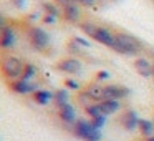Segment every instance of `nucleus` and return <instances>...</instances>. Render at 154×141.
Here are the masks:
<instances>
[{
	"label": "nucleus",
	"mask_w": 154,
	"mask_h": 141,
	"mask_svg": "<svg viewBox=\"0 0 154 141\" xmlns=\"http://www.w3.org/2000/svg\"><path fill=\"white\" fill-rule=\"evenodd\" d=\"M116 53L121 55H139L144 50V45L139 38H136L134 35L126 33V32H116V42H114L113 47Z\"/></svg>",
	"instance_id": "f257e3e1"
},
{
	"label": "nucleus",
	"mask_w": 154,
	"mask_h": 141,
	"mask_svg": "<svg viewBox=\"0 0 154 141\" xmlns=\"http://www.w3.org/2000/svg\"><path fill=\"white\" fill-rule=\"evenodd\" d=\"M25 63L20 58L14 57V55H2L0 57V73L4 75L8 81L17 80L23 73Z\"/></svg>",
	"instance_id": "f03ea898"
},
{
	"label": "nucleus",
	"mask_w": 154,
	"mask_h": 141,
	"mask_svg": "<svg viewBox=\"0 0 154 141\" xmlns=\"http://www.w3.org/2000/svg\"><path fill=\"white\" fill-rule=\"evenodd\" d=\"M73 133H75V136H78L83 141H100L101 139L100 130L94 128L91 121H86V120H76V123L73 124Z\"/></svg>",
	"instance_id": "7ed1b4c3"
},
{
	"label": "nucleus",
	"mask_w": 154,
	"mask_h": 141,
	"mask_svg": "<svg viewBox=\"0 0 154 141\" xmlns=\"http://www.w3.org/2000/svg\"><path fill=\"white\" fill-rule=\"evenodd\" d=\"M27 37L30 45L38 52H45L50 45V35L40 27H30L27 32Z\"/></svg>",
	"instance_id": "20e7f679"
},
{
	"label": "nucleus",
	"mask_w": 154,
	"mask_h": 141,
	"mask_svg": "<svg viewBox=\"0 0 154 141\" xmlns=\"http://www.w3.org/2000/svg\"><path fill=\"white\" fill-rule=\"evenodd\" d=\"M83 65H81L80 60L73 57H68V58H63L57 63V70L58 71H63V73H68V75H76L81 71Z\"/></svg>",
	"instance_id": "39448f33"
},
{
	"label": "nucleus",
	"mask_w": 154,
	"mask_h": 141,
	"mask_svg": "<svg viewBox=\"0 0 154 141\" xmlns=\"http://www.w3.org/2000/svg\"><path fill=\"white\" fill-rule=\"evenodd\" d=\"M8 88H10L14 93H17V95H28V93H33V91L38 90L35 83H32V81H25V80H22V78H17V80L8 81Z\"/></svg>",
	"instance_id": "423d86ee"
},
{
	"label": "nucleus",
	"mask_w": 154,
	"mask_h": 141,
	"mask_svg": "<svg viewBox=\"0 0 154 141\" xmlns=\"http://www.w3.org/2000/svg\"><path fill=\"white\" fill-rule=\"evenodd\" d=\"M93 40H96L98 43H101V45H104V47H109L111 48L114 45V42H116V33H114L113 30H109V28L100 27V25H98L96 33H94Z\"/></svg>",
	"instance_id": "0eeeda50"
},
{
	"label": "nucleus",
	"mask_w": 154,
	"mask_h": 141,
	"mask_svg": "<svg viewBox=\"0 0 154 141\" xmlns=\"http://www.w3.org/2000/svg\"><path fill=\"white\" fill-rule=\"evenodd\" d=\"M83 93L90 98L93 103H100V101L106 100V95H104V86L100 85L98 81H93V83L86 85L83 90Z\"/></svg>",
	"instance_id": "6e6552de"
},
{
	"label": "nucleus",
	"mask_w": 154,
	"mask_h": 141,
	"mask_svg": "<svg viewBox=\"0 0 154 141\" xmlns=\"http://www.w3.org/2000/svg\"><path fill=\"white\" fill-rule=\"evenodd\" d=\"M133 67H134V70H136V73L141 75L143 78H152V61L147 60L146 57L134 58Z\"/></svg>",
	"instance_id": "1a4fd4ad"
},
{
	"label": "nucleus",
	"mask_w": 154,
	"mask_h": 141,
	"mask_svg": "<svg viewBox=\"0 0 154 141\" xmlns=\"http://www.w3.org/2000/svg\"><path fill=\"white\" fill-rule=\"evenodd\" d=\"M131 90L126 86H121V85H106L104 86V95H106V100H119L121 98L129 96Z\"/></svg>",
	"instance_id": "9d476101"
},
{
	"label": "nucleus",
	"mask_w": 154,
	"mask_h": 141,
	"mask_svg": "<svg viewBox=\"0 0 154 141\" xmlns=\"http://www.w3.org/2000/svg\"><path fill=\"white\" fill-rule=\"evenodd\" d=\"M119 123L123 124V128H124V130H128V131H134V130L137 128V123H139V118H137L136 111H134V110H131V108H129V110L123 111Z\"/></svg>",
	"instance_id": "9b49d317"
},
{
	"label": "nucleus",
	"mask_w": 154,
	"mask_h": 141,
	"mask_svg": "<svg viewBox=\"0 0 154 141\" xmlns=\"http://www.w3.org/2000/svg\"><path fill=\"white\" fill-rule=\"evenodd\" d=\"M63 18L66 22H70V24H78L81 18V10H80V5L76 4V2H73V4L66 5V7H63Z\"/></svg>",
	"instance_id": "f8f14e48"
},
{
	"label": "nucleus",
	"mask_w": 154,
	"mask_h": 141,
	"mask_svg": "<svg viewBox=\"0 0 154 141\" xmlns=\"http://www.w3.org/2000/svg\"><path fill=\"white\" fill-rule=\"evenodd\" d=\"M58 116L63 123L66 124H75L76 123V113H75V108L70 103H65L61 106H58Z\"/></svg>",
	"instance_id": "ddd939ff"
},
{
	"label": "nucleus",
	"mask_w": 154,
	"mask_h": 141,
	"mask_svg": "<svg viewBox=\"0 0 154 141\" xmlns=\"http://www.w3.org/2000/svg\"><path fill=\"white\" fill-rule=\"evenodd\" d=\"M15 45V30L10 25H5V28L0 33V48H12Z\"/></svg>",
	"instance_id": "4468645a"
},
{
	"label": "nucleus",
	"mask_w": 154,
	"mask_h": 141,
	"mask_svg": "<svg viewBox=\"0 0 154 141\" xmlns=\"http://www.w3.org/2000/svg\"><path fill=\"white\" fill-rule=\"evenodd\" d=\"M100 106L103 110V113L106 116H109V114H114L116 111H119L123 105H121L119 100H103V101H100Z\"/></svg>",
	"instance_id": "2eb2a0df"
},
{
	"label": "nucleus",
	"mask_w": 154,
	"mask_h": 141,
	"mask_svg": "<svg viewBox=\"0 0 154 141\" xmlns=\"http://www.w3.org/2000/svg\"><path fill=\"white\" fill-rule=\"evenodd\" d=\"M32 98H33V101L37 105L45 106V105H48V101L55 98V93H51V91H48V90H37V91L32 93Z\"/></svg>",
	"instance_id": "dca6fc26"
},
{
	"label": "nucleus",
	"mask_w": 154,
	"mask_h": 141,
	"mask_svg": "<svg viewBox=\"0 0 154 141\" xmlns=\"http://www.w3.org/2000/svg\"><path fill=\"white\" fill-rule=\"evenodd\" d=\"M137 131L141 133V136L146 139V138L154 136V121L151 120H141L139 118V123H137Z\"/></svg>",
	"instance_id": "f3484780"
},
{
	"label": "nucleus",
	"mask_w": 154,
	"mask_h": 141,
	"mask_svg": "<svg viewBox=\"0 0 154 141\" xmlns=\"http://www.w3.org/2000/svg\"><path fill=\"white\" fill-rule=\"evenodd\" d=\"M85 113H86L91 120L100 118V116H106V114L103 113V110H101L100 103H91V105H88V106H85Z\"/></svg>",
	"instance_id": "a211bd4d"
},
{
	"label": "nucleus",
	"mask_w": 154,
	"mask_h": 141,
	"mask_svg": "<svg viewBox=\"0 0 154 141\" xmlns=\"http://www.w3.org/2000/svg\"><path fill=\"white\" fill-rule=\"evenodd\" d=\"M80 28H81V32H83L85 35H88V37L93 38L94 33H96L98 25L93 24V22H81V24H80Z\"/></svg>",
	"instance_id": "6ab92c4d"
},
{
	"label": "nucleus",
	"mask_w": 154,
	"mask_h": 141,
	"mask_svg": "<svg viewBox=\"0 0 154 141\" xmlns=\"http://www.w3.org/2000/svg\"><path fill=\"white\" fill-rule=\"evenodd\" d=\"M37 75V67L35 65H32V63H25V67H23V73H22V80H25V81H30L32 78Z\"/></svg>",
	"instance_id": "aec40b11"
},
{
	"label": "nucleus",
	"mask_w": 154,
	"mask_h": 141,
	"mask_svg": "<svg viewBox=\"0 0 154 141\" xmlns=\"http://www.w3.org/2000/svg\"><path fill=\"white\" fill-rule=\"evenodd\" d=\"M55 103H57V108L58 106H61V105H65V103H70V96H68V91L66 90H58V91H55Z\"/></svg>",
	"instance_id": "412c9836"
},
{
	"label": "nucleus",
	"mask_w": 154,
	"mask_h": 141,
	"mask_svg": "<svg viewBox=\"0 0 154 141\" xmlns=\"http://www.w3.org/2000/svg\"><path fill=\"white\" fill-rule=\"evenodd\" d=\"M43 10L47 15H53V17H58L60 15V10H58L57 4H50V2H45L43 4Z\"/></svg>",
	"instance_id": "4be33fe9"
},
{
	"label": "nucleus",
	"mask_w": 154,
	"mask_h": 141,
	"mask_svg": "<svg viewBox=\"0 0 154 141\" xmlns=\"http://www.w3.org/2000/svg\"><path fill=\"white\" fill-rule=\"evenodd\" d=\"M111 75H109V71H106V70H100V71H96V75H94V78H96V81L100 83V81H104V80H108Z\"/></svg>",
	"instance_id": "5701e85b"
},
{
	"label": "nucleus",
	"mask_w": 154,
	"mask_h": 141,
	"mask_svg": "<svg viewBox=\"0 0 154 141\" xmlns=\"http://www.w3.org/2000/svg\"><path fill=\"white\" fill-rule=\"evenodd\" d=\"M63 83H65V86L70 88V90H80V83H78V81H75V80H71V78H66Z\"/></svg>",
	"instance_id": "b1692460"
},
{
	"label": "nucleus",
	"mask_w": 154,
	"mask_h": 141,
	"mask_svg": "<svg viewBox=\"0 0 154 141\" xmlns=\"http://www.w3.org/2000/svg\"><path fill=\"white\" fill-rule=\"evenodd\" d=\"M73 2H76V0H53V4L60 5L61 8L66 7V5H70V4H73Z\"/></svg>",
	"instance_id": "393cba45"
},
{
	"label": "nucleus",
	"mask_w": 154,
	"mask_h": 141,
	"mask_svg": "<svg viewBox=\"0 0 154 141\" xmlns=\"http://www.w3.org/2000/svg\"><path fill=\"white\" fill-rule=\"evenodd\" d=\"M96 0H76L78 5H83V7H93Z\"/></svg>",
	"instance_id": "a878e982"
},
{
	"label": "nucleus",
	"mask_w": 154,
	"mask_h": 141,
	"mask_svg": "<svg viewBox=\"0 0 154 141\" xmlns=\"http://www.w3.org/2000/svg\"><path fill=\"white\" fill-rule=\"evenodd\" d=\"M73 42H75V43H78V45H81V47H91L90 42L83 40V38H80V37H75V38H73Z\"/></svg>",
	"instance_id": "bb28decb"
},
{
	"label": "nucleus",
	"mask_w": 154,
	"mask_h": 141,
	"mask_svg": "<svg viewBox=\"0 0 154 141\" xmlns=\"http://www.w3.org/2000/svg\"><path fill=\"white\" fill-rule=\"evenodd\" d=\"M55 20H57V17H53V15H43V24H55Z\"/></svg>",
	"instance_id": "cd10ccee"
},
{
	"label": "nucleus",
	"mask_w": 154,
	"mask_h": 141,
	"mask_svg": "<svg viewBox=\"0 0 154 141\" xmlns=\"http://www.w3.org/2000/svg\"><path fill=\"white\" fill-rule=\"evenodd\" d=\"M14 4H15V7L22 8V7L25 5V0H14Z\"/></svg>",
	"instance_id": "c85d7f7f"
},
{
	"label": "nucleus",
	"mask_w": 154,
	"mask_h": 141,
	"mask_svg": "<svg viewBox=\"0 0 154 141\" xmlns=\"http://www.w3.org/2000/svg\"><path fill=\"white\" fill-rule=\"evenodd\" d=\"M5 25H7V24H5V18L0 15V33H2V30L5 28Z\"/></svg>",
	"instance_id": "c756f323"
},
{
	"label": "nucleus",
	"mask_w": 154,
	"mask_h": 141,
	"mask_svg": "<svg viewBox=\"0 0 154 141\" xmlns=\"http://www.w3.org/2000/svg\"><path fill=\"white\" fill-rule=\"evenodd\" d=\"M144 141H154V136H151V138H146Z\"/></svg>",
	"instance_id": "7c9ffc66"
},
{
	"label": "nucleus",
	"mask_w": 154,
	"mask_h": 141,
	"mask_svg": "<svg viewBox=\"0 0 154 141\" xmlns=\"http://www.w3.org/2000/svg\"><path fill=\"white\" fill-rule=\"evenodd\" d=\"M152 78H154V63H152Z\"/></svg>",
	"instance_id": "2f4dec72"
}]
</instances>
